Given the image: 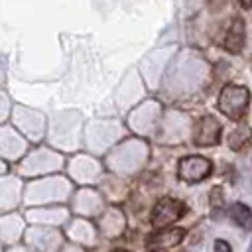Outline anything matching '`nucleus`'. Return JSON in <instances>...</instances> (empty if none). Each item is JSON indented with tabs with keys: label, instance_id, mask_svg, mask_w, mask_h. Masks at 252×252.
<instances>
[{
	"label": "nucleus",
	"instance_id": "f03ea898",
	"mask_svg": "<svg viewBox=\"0 0 252 252\" xmlns=\"http://www.w3.org/2000/svg\"><path fill=\"white\" fill-rule=\"evenodd\" d=\"M187 207L177 201V199H171V197H163L156 203L154 211H152V224L159 230H163L165 226H169L171 222L179 220L183 215H185Z\"/></svg>",
	"mask_w": 252,
	"mask_h": 252
},
{
	"label": "nucleus",
	"instance_id": "f8f14e48",
	"mask_svg": "<svg viewBox=\"0 0 252 252\" xmlns=\"http://www.w3.org/2000/svg\"><path fill=\"white\" fill-rule=\"evenodd\" d=\"M248 252H252V244H250V250H248Z\"/></svg>",
	"mask_w": 252,
	"mask_h": 252
},
{
	"label": "nucleus",
	"instance_id": "9d476101",
	"mask_svg": "<svg viewBox=\"0 0 252 252\" xmlns=\"http://www.w3.org/2000/svg\"><path fill=\"white\" fill-rule=\"evenodd\" d=\"M213 252H232V250H230V246H228L226 240H215V244H213Z\"/></svg>",
	"mask_w": 252,
	"mask_h": 252
},
{
	"label": "nucleus",
	"instance_id": "20e7f679",
	"mask_svg": "<svg viewBox=\"0 0 252 252\" xmlns=\"http://www.w3.org/2000/svg\"><path fill=\"white\" fill-rule=\"evenodd\" d=\"M220 136H222V126L215 116L207 114L195 122V128H193V144L195 146H201V148L217 146L220 142Z\"/></svg>",
	"mask_w": 252,
	"mask_h": 252
},
{
	"label": "nucleus",
	"instance_id": "1a4fd4ad",
	"mask_svg": "<svg viewBox=\"0 0 252 252\" xmlns=\"http://www.w3.org/2000/svg\"><path fill=\"white\" fill-rule=\"evenodd\" d=\"M211 205L217 209L219 205H222V193H220V189L219 187H215L213 191H211Z\"/></svg>",
	"mask_w": 252,
	"mask_h": 252
},
{
	"label": "nucleus",
	"instance_id": "0eeeda50",
	"mask_svg": "<svg viewBox=\"0 0 252 252\" xmlns=\"http://www.w3.org/2000/svg\"><path fill=\"white\" fill-rule=\"evenodd\" d=\"M228 215H230V219H232L236 224H240L242 228H250V226H252V211H250L244 203H234V205H230Z\"/></svg>",
	"mask_w": 252,
	"mask_h": 252
},
{
	"label": "nucleus",
	"instance_id": "7ed1b4c3",
	"mask_svg": "<svg viewBox=\"0 0 252 252\" xmlns=\"http://www.w3.org/2000/svg\"><path fill=\"white\" fill-rule=\"evenodd\" d=\"M213 171V163L211 159L203 158V156H189V158H183L177 165V173L183 181L187 183H197V181H203L211 175Z\"/></svg>",
	"mask_w": 252,
	"mask_h": 252
},
{
	"label": "nucleus",
	"instance_id": "423d86ee",
	"mask_svg": "<svg viewBox=\"0 0 252 252\" xmlns=\"http://www.w3.org/2000/svg\"><path fill=\"white\" fill-rule=\"evenodd\" d=\"M185 236V230L183 228H163V230H158L156 234L150 236L148 240V246H154V248H171V246H177Z\"/></svg>",
	"mask_w": 252,
	"mask_h": 252
},
{
	"label": "nucleus",
	"instance_id": "ddd939ff",
	"mask_svg": "<svg viewBox=\"0 0 252 252\" xmlns=\"http://www.w3.org/2000/svg\"><path fill=\"white\" fill-rule=\"evenodd\" d=\"M156 252H161V250H156Z\"/></svg>",
	"mask_w": 252,
	"mask_h": 252
},
{
	"label": "nucleus",
	"instance_id": "39448f33",
	"mask_svg": "<svg viewBox=\"0 0 252 252\" xmlns=\"http://www.w3.org/2000/svg\"><path fill=\"white\" fill-rule=\"evenodd\" d=\"M244 39H246V30H244V20L240 16H232L224 28V35L220 39L222 49H226L228 53H240L244 47Z\"/></svg>",
	"mask_w": 252,
	"mask_h": 252
},
{
	"label": "nucleus",
	"instance_id": "6e6552de",
	"mask_svg": "<svg viewBox=\"0 0 252 252\" xmlns=\"http://www.w3.org/2000/svg\"><path fill=\"white\" fill-rule=\"evenodd\" d=\"M250 138H252V130L248 126H240L228 136V146L230 150H242L250 142Z\"/></svg>",
	"mask_w": 252,
	"mask_h": 252
},
{
	"label": "nucleus",
	"instance_id": "9b49d317",
	"mask_svg": "<svg viewBox=\"0 0 252 252\" xmlns=\"http://www.w3.org/2000/svg\"><path fill=\"white\" fill-rule=\"evenodd\" d=\"M114 252H128V250H114Z\"/></svg>",
	"mask_w": 252,
	"mask_h": 252
},
{
	"label": "nucleus",
	"instance_id": "f257e3e1",
	"mask_svg": "<svg viewBox=\"0 0 252 252\" xmlns=\"http://www.w3.org/2000/svg\"><path fill=\"white\" fill-rule=\"evenodd\" d=\"M250 104V91L242 85H224L219 94V110L228 120H240Z\"/></svg>",
	"mask_w": 252,
	"mask_h": 252
}]
</instances>
